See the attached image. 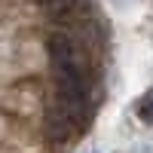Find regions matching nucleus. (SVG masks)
<instances>
[{"label": "nucleus", "instance_id": "nucleus-1", "mask_svg": "<svg viewBox=\"0 0 153 153\" xmlns=\"http://www.w3.org/2000/svg\"><path fill=\"white\" fill-rule=\"evenodd\" d=\"M49 61H52L55 74H83L89 76V55L76 37L55 34L49 40Z\"/></svg>", "mask_w": 153, "mask_h": 153}, {"label": "nucleus", "instance_id": "nucleus-2", "mask_svg": "<svg viewBox=\"0 0 153 153\" xmlns=\"http://www.w3.org/2000/svg\"><path fill=\"white\" fill-rule=\"evenodd\" d=\"M43 9L52 22H80L83 0H43Z\"/></svg>", "mask_w": 153, "mask_h": 153}, {"label": "nucleus", "instance_id": "nucleus-3", "mask_svg": "<svg viewBox=\"0 0 153 153\" xmlns=\"http://www.w3.org/2000/svg\"><path fill=\"white\" fill-rule=\"evenodd\" d=\"M138 113H141V120H147V123H153V89L141 98V104H138Z\"/></svg>", "mask_w": 153, "mask_h": 153}]
</instances>
